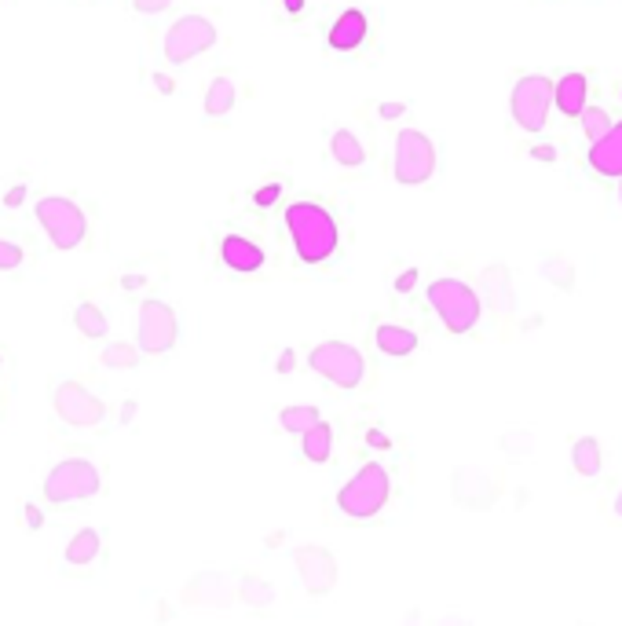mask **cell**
<instances>
[{
  "label": "cell",
  "instance_id": "1",
  "mask_svg": "<svg viewBox=\"0 0 622 626\" xmlns=\"http://www.w3.org/2000/svg\"><path fill=\"white\" fill-rule=\"evenodd\" d=\"M285 231L293 238V249L304 264H327L337 245H341V231H337V220L327 205L319 202H293L285 205Z\"/></svg>",
  "mask_w": 622,
  "mask_h": 626
},
{
  "label": "cell",
  "instance_id": "2",
  "mask_svg": "<svg viewBox=\"0 0 622 626\" xmlns=\"http://www.w3.org/2000/svg\"><path fill=\"white\" fill-rule=\"evenodd\" d=\"M429 304L451 334H469L483 316L480 293L472 286H465L461 278H436L429 286Z\"/></svg>",
  "mask_w": 622,
  "mask_h": 626
},
{
  "label": "cell",
  "instance_id": "3",
  "mask_svg": "<svg viewBox=\"0 0 622 626\" xmlns=\"http://www.w3.org/2000/svg\"><path fill=\"white\" fill-rule=\"evenodd\" d=\"M389 495H392V476H389V469H385L381 462H367V465L337 491V509H341L345 516H352V520H370V516H378V513L385 509Z\"/></svg>",
  "mask_w": 622,
  "mask_h": 626
},
{
  "label": "cell",
  "instance_id": "4",
  "mask_svg": "<svg viewBox=\"0 0 622 626\" xmlns=\"http://www.w3.org/2000/svg\"><path fill=\"white\" fill-rule=\"evenodd\" d=\"M436 143L421 132V129H399L396 136V162H392V176L403 187H421L436 176Z\"/></svg>",
  "mask_w": 622,
  "mask_h": 626
},
{
  "label": "cell",
  "instance_id": "5",
  "mask_svg": "<svg viewBox=\"0 0 622 626\" xmlns=\"http://www.w3.org/2000/svg\"><path fill=\"white\" fill-rule=\"evenodd\" d=\"M307 367L316 370L319 378H327L330 385L348 389V392L359 389L363 378H367L363 352L352 349V345H345V341H323V345H316V349H311V356H307Z\"/></svg>",
  "mask_w": 622,
  "mask_h": 626
},
{
  "label": "cell",
  "instance_id": "6",
  "mask_svg": "<svg viewBox=\"0 0 622 626\" xmlns=\"http://www.w3.org/2000/svg\"><path fill=\"white\" fill-rule=\"evenodd\" d=\"M556 103V81H549L545 74H527L516 81L513 89V99H509V110H513V121L524 129V132H542L545 129V118H549V107Z\"/></svg>",
  "mask_w": 622,
  "mask_h": 626
},
{
  "label": "cell",
  "instance_id": "7",
  "mask_svg": "<svg viewBox=\"0 0 622 626\" xmlns=\"http://www.w3.org/2000/svg\"><path fill=\"white\" fill-rule=\"evenodd\" d=\"M34 216L48 231L56 249H78L85 242V235H88V220H85L81 205H74L70 198H41Z\"/></svg>",
  "mask_w": 622,
  "mask_h": 626
},
{
  "label": "cell",
  "instance_id": "8",
  "mask_svg": "<svg viewBox=\"0 0 622 626\" xmlns=\"http://www.w3.org/2000/svg\"><path fill=\"white\" fill-rule=\"evenodd\" d=\"M99 469L92 465V462H85V458H67V462H59L52 473H48V480H45V498L48 502H56V506H63V502H81V498H92L96 491H99Z\"/></svg>",
  "mask_w": 622,
  "mask_h": 626
},
{
  "label": "cell",
  "instance_id": "9",
  "mask_svg": "<svg viewBox=\"0 0 622 626\" xmlns=\"http://www.w3.org/2000/svg\"><path fill=\"white\" fill-rule=\"evenodd\" d=\"M213 45H216V26L205 16H183L165 34V59L180 67V63H191L194 56L209 52Z\"/></svg>",
  "mask_w": 622,
  "mask_h": 626
},
{
  "label": "cell",
  "instance_id": "10",
  "mask_svg": "<svg viewBox=\"0 0 622 626\" xmlns=\"http://www.w3.org/2000/svg\"><path fill=\"white\" fill-rule=\"evenodd\" d=\"M176 338H180L176 311L165 300H143V308H140V334H136L140 352L165 356V352H172Z\"/></svg>",
  "mask_w": 622,
  "mask_h": 626
},
{
  "label": "cell",
  "instance_id": "11",
  "mask_svg": "<svg viewBox=\"0 0 622 626\" xmlns=\"http://www.w3.org/2000/svg\"><path fill=\"white\" fill-rule=\"evenodd\" d=\"M52 403H56V414L74 429H96L107 418V403L92 396L81 381H59Z\"/></svg>",
  "mask_w": 622,
  "mask_h": 626
},
{
  "label": "cell",
  "instance_id": "12",
  "mask_svg": "<svg viewBox=\"0 0 622 626\" xmlns=\"http://www.w3.org/2000/svg\"><path fill=\"white\" fill-rule=\"evenodd\" d=\"M293 564H296V575H300L307 597H327L337 586V560L323 546H300L293 553Z\"/></svg>",
  "mask_w": 622,
  "mask_h": 626
},
{
  "label": "cell",
  "instance_id": "13",
  "mask_svg": "<svg viewBox=\"0 0 622 626\" xmlns=\"http://www.w3.org/2000/svg\"><path fill=\"white\" fill-rule=\"evenodd\" d=\"M367 34H370V23L359 8H348L337 16V23L327 30V45L334 52H359L367 45Z\"/></svg>",
  "mask_w": 622,
  "mask_h": 626
},
{
  "label": "cell",
  "instance_id": "14",
  "mask_svg": "<svg viewBox=\"0 0 622 626\" xmlns=\"http://www.w3.org/2000/svg\"><path fill=\"white\" fill-rule=\"evenodd\" d=\"M589 169L604 180H622V121L596 143H589Z\"/></svg>",
  "mask_w": 622,
  "mask_h": 626
},
{
  "label": "cell",
  "instance_id": "15",
  "mask_svg": "<svg viewBox=\"0 0 622 626\" xmlns=\"http://www.w3.org/2000/svg\"><path fill=\"white\" fill-rule=\"evenodd\" d=\"M220 260L231 267V271H238V275H253V271H260L264 267V249L253 242V238H245V235H223V242H220Z\"/></svg>",
  "mask_w": 622,
  "mask_h": 626
},
{
  "label": "cell",
  "instance_id": "16",
  "mask_svg": "<svg viewBox=\"0 0 622 626\" xmlns=\"http://www.w3.org/2000/svg\"><path fill=\"white\" fill-rule=\"evenodd\" d=\"M556 107L564 118H582V110L589 107V81L582 70H571L556 81Z\"/></svg>",
  "mask_w": 622,
  "mask_h": 626
},
{
  "label": "cell",
  "instance_id": "17",
  "mask_svg": "<svg viewBox=\"0 0 622 626\" xmlns=\"http://www.w3.org/2000/svg\"><path fill=\"white\" fill-rule=\"evenodd\" d=\"M374 345L381 356H392V360H403L418 349V334L410 327H399V323H381L374 330Z\"/></svg>",
  "mask_w": 622,
  "mask_h": 626
},
{
  "label": "cell",
  "instance_id": "18",
  "mask_svg": "<svg viewBox=\"0 0 622 626\" xmlns=\"http://www.w3.org/2000/svg\"><path fill=\"white\" fill-rule=\"evenodd\" d=\"M330 454H334V429L327 422H319L316 429H307L300 436V458L304 462L323 465V462H330Z\"/></svg>",
  "mask_w": 622,
  "mask_h": 626
},
{
  "label": "cell",
  "instance_id": "19",
  "mask_svg": "<svg viewBox=\"0 0 622 626\" xmlns=\"http://www.w3.org/2000/svg\"><path fill=\"white\" fill-rule=\"evenodd\" d=\"M571 462H575V473H578V476L593 480V476H600L604 451H600V443H596L593 436H578V440L571 443Z\"/></svg>",
  "mask_w": 622,
  "mask_h": 626
},
{
  "label": "cell",
  "instance_id": "20",
  "mask_svg": "<svg viewBox=\"0 0 622 626\" xmlns=\"http://www.w3.org/2000/svg\"><path fill=\"white\" fill-rule=\"evenodd\" d=\"M330 154L337 158V165H345V169H359L363 162H367V151H363V143L356 140V132H348V129H337L334 132V140H330Z\"/></svg>",
  "mask_w": 622,
  "mask_h": 626
},
{
  "label": "cell",
  "instance_id": "21",
  "mask_svg": "<svg viewBox=\"0 0 622 626\" xmlns=\"http://www.w3.org/2000/svg\"><path fill=\"white\" fill-rule=\"evenodd\" d=\"M323 422L319 407H282L278 411V429L289 436H304L307 429H316Z\"/></svg>",
  "mask_w": 622,
  "mask_h": 626
},
{
  "label": "cell",
  "instance_id": "22",
  "mask_svg": "<svg viewBox=\"0 0 622 626\" xmlns=\"http://www.w3.org/2000/svg\"><path fill=\"white\" fill-rule=\"evenodd\" d=\"M234 99H238L234 81H231V78H216V81L209 85V92H205V114H209V118H223V114L234 110Z\"/></svg>",
  "mask_w": 622,
  "mask_h": 626
},
{
  "label": "cell",
  "instance_id": "23",
  "mask_svg": "<svg viewBox=\"0 0 622 626\" xmlns=\"http://www.w3.org/2000/svg\"><path fill=\"white\" fill-rule=\"evenodd\" d=\"M96 557H99V531L96 527L78 531L67 546V564H92Z\"/></svg>",
  "mask_w": 622,
  "mask_h": 626
},
{
  "label": "cell",
  "instance_id": "24",
  "mask_svg": "<svg viewBox=\"0 0 622 626\" xmlns=\"http://www.w3.org/2000/svg\"><path fill=\"white\" fill-rule=\"evenodd\" d=\"M74 323L85 338H107V316L99 311V304H81L74 311Z\"/></svg>",
  "mask_w": 622,
  "mask_h": 626
},
{
  "label": "cell",
  "instance_id": "25",
  "mask_svg": "<svg viewBox=\"0 0 622 626\" xmlns=\"http://www.w3.org/2000/svg\"><path fill=\"white\" fill-rule=\"evenodd\" d=\"M578 121H582V132H586V140H589V143L604 140V136L611 132V125H615V121H611V114H607L604 107H586Z\"/></svg>",
  "mask_w": 622,
  "mask_h": 626
},
{
  "label": "cell",
  "instance_id": "26",
  "mask_svg": "<svg viewBox=\"0 0 622 626\" xmlns=\"http://www.w3.org/2000/svg\"><path fill=\"white\" fill-rule=\"evenodd\" d=\"M136 363H140V352L132 345H125V341L107 345V352H103V367H110V370H132Z\"/></svg>",
  "mask_w": 622,
  "mask_h": 626
},
{
  "label": "cell",
  "instance_id": "27",
  "mask_svg": "<svg viewBox=\"0 0 622 626\" xmlns=\"http://www.w3.org/2000/svg\"><path fill=\"white\" fill-rule=\"evenodd\" d=\"M238 597H242L245 604H256V608H260V604H271V600H275V589H271V582H264V579H256V575H245Z\"/></svg>",
  "mask_w": 622,
  "mask_h": 626
},
{
  "label": "cell",
  "instance_id": "28",
  "mask_svg": "<svg viewBox=\"0 0 622 626\" xmlns=\"http://www.w3.org/2000/svg\"><path fill=\"white\" fill-rule=\"evenodd\" d=\"M542 271H545V278H549L553 286H560V289H571V286H575V278H571L575 271H571V264L560 260V256H545Z\"/></svg>",
  "mask_w": 622,
  "mask_h": 626
},
{
  "label": "cell",
  "instance_id": "29",
  "mask_svg": "<svg viewBox=\"0 0 622 626\" xmlns=\"http://www.w3.org/2000/svg\"><path fill=\"white\" fill-rule=\"evenodd\" d=\"M23 245L19 242H8V238H0V271H16L23 264Z\"/></svg>",
  "mask_w": 622,
  "mask_h": 626
},
{
  "label": "cell",
  "instance_id": "30",
  "mask_svg": "<svg viewBox=\"0 0 622 626\" xmlns=\"http://www.w3.org/2000/svg\"><path fill=\"white\" fill-rule=\"evenodd\" d=\"M278 198H282V180H267L264 187L253 191V205H256V209H271Z\"/></svg>",
  "mask_w": 622,
  "mask_h": 626
},
{
  "label": "cell",
  "instance_id": "31",
  "mask_svg": "<svg viewBox=\"0 0 622 626\" xmlns=\"http://www.w3.org/2000/svg\"><path fill=\"white\" fill-rule=\"evenodd\" d=\"M172 5V0H132V8L140 12V16H158V12H165Z\"/></svg>",
  "mask_w": 622,
  "mask_h": 626
},
{
  "label": "cell",
  "instance_id": "32",
  "mask_svg": "<svg viewBox=\"0 0 622 626\" xmlns=\"http://www.w3.org/2000/svg\"><path fill=\"white\" fill-rule=\"evenodd\" d=\"M418 286V267H407V271H399V278H396V289L399 293H410Z\"/></svg>",
  "mask_w": 622,
  "mask_h": 626
},
{
  "label": "cell",
  "instance_id": "33",
  "mask_svg": "<svg viewBox=\"0 0 622 626\" xmlns=\"http://www.w3.org/2000/svg\"><path fill=\"white\" fill-rule=\"evenodd\" d=\"M403 110H407L403 103H381V107H378V114H381L385 121H396V118H403Z\"/></svg>",
  "mask_w": 622,
  "mask_h": 626
},
{
  "label": "cell",
  "instance_id": "34",
  "mask_svg": "<svg viewBox=\"0 0 622 626\" xmlns=\"http://www.w3.org/2000/svg\"><path fill=\"white\" fill-rule=\"evenodd\" d=\"M531 158H534V162H556V147H549V143L531 147Z\"/></svg>",
  "mask_w": 622,
  "mask_h": 626
},
{
  "label": "cell",
  "instance_id": "35",
  "mask_svg": "<svg viewBox=\"0 0 622 626\" xmlns=\"http://www.w3.org/2000/svg\"><path fill=\"white\" fill-rule=\"evenodd\" d=\"M367 443H370V447H378V451H389V443H392V440H389L381 429H370V433H367Z\"/></svg>",
  "mask_w": 622,
  "mask_h": 626
},
{
  "label": "cell",
  "instance_id": "36",
  "mask_svg": "<svg viewBox=\"0 0 622 626\" xmlns=\"http://www.w3.org/2000/svg\"><path fill=\"white\" fill-rule=\"evenodd\" d=\"M293 360H296V356L285 349V352L278 356V363H275V367H278V374H289V370H293Z\"/></svg>",
  "mask_w": 622,
  "mask_h": 626
},
{
  "label": "cell",
  "instance_id": "37",
  "mask_svg": "<svg viewBox=\"0 0 622 626\" xmlns=\"http://www.w3.org/2000/svg\"><path fill=\"white\" fill-rule=\"evenodd\" d=\"M282 5H285L289 16H300V12H304V0H282Z\"/></svg>",
  "mask_w": 622,
  "mask_h": 626
},
{
  "label": "cell",
  "instance_id": "38",
  "mask_svg": "<svg viewBox=\"0 0 622 626\" xmlns=\"http://www.w3.org/2000/svg\"><path fill=\"white\" fill-rule=\"evenodd\" d=\"M23 198H26V187H16V191H12V194H8V205H19V202H23Z\"/></svg>",
  "mask_w": 622,
  "mask_h": 626
},
{
  "label": "cell",
  "instance_id": "39",
  "mask_svg": "<svg viewBox=\"0 0 622 626\" xmlns=\"http://www.w3.org/2000/svg\"><path fill=\"white\" fill-rule=\"evenodd\" d=\"M154 81H158L161 92H172V81H169V78H154Z\"/></svg>",
  "mask_w": 622,
  "mask_h": 626
},
{
  "label": "cell",
  "instance_id": "40",
  "mask_svg": "<svg viewBox=\"0 0 622 626\" xmlns=\"http://www.w3.org/2000/svg\"><path fill=\"white\" fill-rule=\"evenodd\" d=\"M615 513H618V520H622V495L615 498Z\"/></svg>",
  "mask_w": 622,
  "mask_h": 626
},
{
  "label": "cell",
  "instance_id": "41",
  "mask_svg": "<svg viewBox=\"0 0 622 626\" xmlns=\"http://www.w3.org/2000/svg\"><path fill=\"white\" fill-rule=\"evenodd\" d=\"M618 198H622V183H618Z\"/></svg>",
  "mask_w": 622,
  "mask_h": 626
},
{
  "label": "cell",
  "instance_id": "42",
  "mask_svg": "<svg viewBox=\"0 0 622 626\" xmlns=\"http://www.w3.org/2000/svg\"><path fill=\"white\" fill-rule=\"evenodd\" d=\"M618 96H622V89H618Z\"/></svg>",
  "mask_w": 622,
  "mask_h": 626
}]
</instances>
